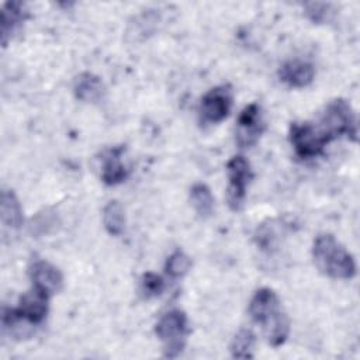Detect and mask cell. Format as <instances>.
<instances>
[{
	"label": "cell",
	"instance_id": "obj_10",
	"mask_svg": "<svg viewBox=\"0 0 360 360\" xmlns=\"http://www.w3.org/2000/svg\"><path fill=\"white\" fill-rule=\"evenodd\" d=\"M48 300H49L48 294L32 287L31 291L25 292L20 298L15 312L21 319H24L30 325H39L46 318Z\"/></svg>",
	"mask_w": 360,
	"mask_h": 360
},
{
	"label": "cell",
	"instance_id": "obj_13",
	"mask_svg": "<svg viewBox=\"0 0 360 360\" xmlns=\"http://www.w3.org/2000/svg\"><path fill=\"white\" fill-rule=\"evenodd\" d=\"M122 148H112L108 149L103 156V166H101V181L107 186H115L122 183L127 179V167L121 160Z\"/></svg>",
	"mask_w": 360,
	"mask_h": 360
},
{
	"label": "cell",
	"instance_id": "obj_15",
	"mask_svg": "<svg viewBox=\"0 0 360 360\" xmlns=\"http://www.w3.org/2000/svg\"><path fill=\"white\" fill-rule=\"evenodd\" d=\"M27 17V11L22 3L10 1L1 7V44L6 46L13 32L22 24Z\"/></svg>",
	"mask_w": 360,
	"mask_h": 360
},
{
	"label": "cell",
	"instance_id": "obj_18",
	"mask_svg": "<svg viewBox=\"0 0 360 360\" xmlns=\"http://www.w3.org/2000/svg\"><path fill=\"white\" fill-rule=\"evenodd\" d=\"M256 338L250 329H240L231 342V354L235 359H250L253 357Z\"/></svg>",
	"mask_w": 360,
	"mask_h": 360
},
{
	"label": "cell",
	"instance_id": "obj_16",
	"mask_svg": "<svg viewBox=\"0 0 360 360\" xmlns=\"http://www.w3.org/2000/svg\"><path fill=\"white\" fill-rule=\"evenodd\" d=\"M103 225L112 236H120L125 229V212L122 205L112 200L103 208Z\"/></svg>",
	"mask_w": 360,
	"mask_h": 360
},
{
	"label": "cell",
	"instance_id": "obj_1",
	"mask_svg": "<svg viewBox=\"0 0 360 360\" xmlns=\"http://www.w3.org/2000/svg\"><path fill=\"white\" fill-rule=\"evenodd\" d=\"M249 314L253 322L262 326L271 346L278 347L287 340L290 321L281 308L277 294L271 288L263 287L253 294L249 302Z\"/></svg>",
	"mask_w": 360,
	"mask_h": 360
},
{
	"label": "cell",
	"instance_id": "obj_6",
	"mask_svg": "<svg viewBox=\"0 0 360 360\" xmlns=\"http://www.w3.org/2000/svg\"><path fill=\"white\" fill-rule=\"evenodd\" d=\"M290 142L294 152L301 159H309L321 155L329 141L322 132L309 122H292L290 127Z\"/></svg>",
	"mask_w": 360,
	"mask_h": 360
},
{
	"label": "cell",
	"instance_id": "obj_9",
	"mask_svg": "<svg viewBox=\"0 0 360 360\" xmlns=\"http://www.w3.org/2000/svg\"><path fill=\"white\" fill-rule=\"evenodd\" d=\"M30 277L32 287L49 297L60 291L63 285V276L60 270L46 260H35L30 267Z\"/></svg>",
	"mask_w": 360,
	"mask_h": 360
},
{
	"label": "cell",
	"instance_id": "obj_14",
	"mask_svg": "<svg viewBox=\"0 0 360 360\" xmlns=\"http://www.w3.org/2000/svg\"><path fill=\"white\" fill-rule=\"evenodd\" d=\"M0 217L4 229L17 231L22 225V208L13 190L3 188L1 191Z\"/></svg>",
	"mask_w": 360,
	"mask_h": 360
},
{
	"label": "cell",
	"instance_id": "obj_5",
	"mask_svg": "<svg viewBox=\"0 0 360 360\" xmlns=\"http://www.w3.org/2000/svg\"><path fill=\"white\" fill-rule=\"evenodd\" d=\"M228 173V188L226 200L232 211H239L246 197V187L249 186L253 174L250 163L242 156H232L226 163Z\"/></svg>",
	"mask_w": 360,
	"mask_h": 360
},
{
	"label": "cell",
	"instance_id": "obj_20",
	"mask_svg": "<svg viewBox=\"0 0 360 360\" xmlns=\"http://www.w3.org/2000/svg\"><path fill=\"white\" fill-rule=\"evenodd\" d=\"M165 290V281L160 276L155 273H145L141 278V291L146 298L158 297Z\"/></svg>",
	"mask_w": 360,
	"mask_h": 360
},
{
	"label": "cell",
	"instance_id": "obj_21",
	"mask_svg": "<svg viewBox=\"0 0 360 360\" xmlns=\"http://www.w3.org/2000/svg\"><path fill=\"white\" fill-rule=\"evenodd\" d=\"M333 11H330V4H325V3H309V4H305V14H307V17L312 22H316V24L328 21Z\"/></svg>",
	"mask_w": 360,
	"mask_h": 360
},
{
	"label": "cell",
	"instance_id": "obj_17",
	"mask_svg": "<svg viewBox=\"0 0 360 360\" xmlns=\"http://www.w3.org/2000/svg\"><path fill=\"white\" fill-rule=\"evenodd\" d=\"M190 201L194 211L200 218H210L214 212V197L211 190L202 184L197 183L190 190Z\"/></svg>",
	"mask_w": 360,
	"mask_h": 360
},
{
	"label": "cell",
	"instance_id": "obj_11",
	"mask_svg": "<svg viewBox=\"0 0 360 360\" xmlns=\"http://www.w3.org/2000/svg\"><path fill=\"white\" fill-rule=\"evenodd\" d=\"M278 77L290 87L302 89L312 83L315 77V68L307 60L291 59L280 66Z\"/></svg>",
	"mask_w": 360,
	"mask_h": 360
},
{
	"label": "cell",
	"instance_id": "obj_2",
	"mask_svg": "<svg viewBox=\"0 0 360 360\" xmlns=\"http://www.w3.org/2000/svg\"><path fill=\"white\" fill-rule=\"evenodd\" d=\"M312 259L316 269L332 278L349 280L356 274L353 256L330 233H321L312 245Z\"/></svg>",
	"mask_w": 360,
	"mask_h": 360
},
{
	"label": "cell",
	"instance_id": "obj_19",
	"mask_svg": "<svg viewBox=\"0 0 360 360\" xmlns=\"http://www.w3.org/2000/svg\"><path fill=\"white\" fill-rule=\"evenodd\" d=\"M191 269V259L188 255H186L181 250H176L173 252L165 264V270L166 273L173 277V278H179L183 277L184 274L188 273V270Z\"/></svg>",
	"mask_w": 360,
	"mask_h": 360
},
{
	"label": "cell",
	"instance_id": "obj_8",
	"mask_svg": "<svg viewBox=\"0 0 360 360\" xmlns=\"http://www.w3.org/2000/svg\"><path fill=\"white\" fill-rule=\"evenodd\" d=\"M263 131L264 120L262 108L257 103H250L240 111L238 117L235 132L236 143L239 145V148H250L259 141Z\"/></svg>",
	"mask_w": 360,
	"mask_h": 360
},
{
	"label": "cell",
	"instance_id": "obj_4",
	"mask_svg": "<svg viewBox=\"0 0 360 360\" xmlns=\"http://www.w3.org/2000/svg\"><path fill=\"white\" fill-rule=\"evenodd\" d=\"M155 332L163 343V356L167 359L177 357L184 349L188 333L187 315L180 309H170L165 312L159 318Z\"/></svg>",
	"mask_w": 360,
	"mask_h": 360
},
{
	"label": "cell",
	"instance_id": "obj_12",
	"mask_svg": "<svg viewBox=\"0 0 360 360\" xmlns=\"http://www.w3.org/2000/svg\"><path fill=\"white\" fill-rule=\"evenodd\" d=\"M75 96L84 103H98L104 98L105 87L101 79L90 72L80 73L73 84Z\"/></svg>",
	"mask_w": 360,
	"mask_h": 360
},
{
	"label": "cell",
	"instance_id": "obj_3",
	"mask_svg": "<svg viewBox=\"0 0 360 360\" xmlns=\"http://www.w3.org/2000/svg\"><path fill=\"white\" fill-rule=\"evenodd\" d=\"M316 128L330 142L336 138L346 136L357 141V121L356 114L345 98H335L325 107Z\"/></svg>",
	"mask_w": 360,
	"mask_h": 360
},
{
	"label": "cell",
	"instance_id": "obj_7",
	"mask_svg": "<svg viewBox=\"0 0 360 360\" xmlns=\"http://www.w3.org/2000/svg\"><path fill=\"white\" fill-rule=\"evenodd\" d=\"M232 89L228 84H221L208 90L200 101V120L204 124H218L225 120L232 108Z\"/></svg>",
	"mask_w": 360,
	"mask_h": 360
}]
</instances>
